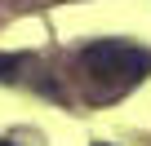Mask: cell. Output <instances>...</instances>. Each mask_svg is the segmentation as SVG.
<instances>
[{"instance_id": "cell-3", "label": "cell", "mask_w": 151, "mask_h": 146, "mask_svg": "<svg viewBox=\"0 0 151 146\" xmlns=\"http://www.w3.org/2000/svg\"><path fill=\"white\" fill-rule=\"evenodd\" d=\"M0 146H14V142H0Z\"/></svg>"}, {"instance_id": "cell-4", "label": "cell", "mask_w": 151, "mask_h": 146, "mask_svg": "<svg viewBox=\"0 0 151 146\" xmlns=\"http://www.w3.org/2000/svg\"><path fill=\"white\" fill-rule=\"evenodd\" d=\"M98 146H107V142H98Z\"/></svg>"}, {"instance_id": "cell-2", "label": "cell", "mask_w": 151, "mask_h": 146, "mask_svg": "<svg viewBox=\"0 0 151 146\" xmlns=\"http://www.w3.org/2000/svg\"><path fill=\"white\" fill-rule=\"evenodd\" d=\"M18 71H22L18 53H0V80H18Z\"/></svg>"}, {"instance_id": "cell-1", "label": "cell", "mask_w": 151, "mask_h": 146, "mask_svg": "<svg viewBox=\"0 0 151 146\" xmlns=\"http://www.w3.org/2000/svg\"><path fill=\"white\" fill-rule=\"evenodd\" d=\"M80 71L85 80L102 84V93H120V89H133L142 75H151V49L142 44H129V40H93L80 49Z\"/></svg>"}]
</instances>
